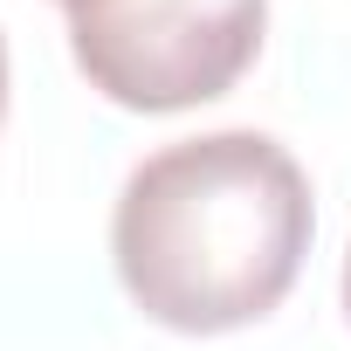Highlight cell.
<instances>
[{
	"mask_svg": "<svg viewBox=\"0 0 351 351\" xmlns=\"http://www.w3.org/2000/svg\"><path fill=\"white\" fill-rule=\"evenodd\" d=\"M62 14L83 83L145 117L228 97L269 35V0H69Z\"/></svg>",
	"mask_w": 351,
	"mask_h": 351,
	"instance_id": "2",
	"label": "cell"
},
{
	"mask_svg": "<svg viewBox=\"0 0 351 351\" xmlns=\"http://www.w3.org/2000/svg\"><path fill=\"white\" fill-rule=\"evenodd\" d=\"M0 117H8V42H0Z\"/></svg>",
	"mask_w": 351,
	"mask_h": 351,
	"instance_id": "3",
	"label": "cell"
},
{
	"mask_svg": "<svg viewBox=\"0 0 351 351\" xmlns=\"http://www.w3.org/2000/svg\"><path fill=\"white\" fill-rule=\"evenodd\" d=\"M344 317H351V255H344Z\"/></svg>",
	"mask_w": 351,
	"mask_h": 351,
	"instance_id": "4",
	"label": "cell"
},
{
	"mask_svg": "<svg viewBox=\"0 0 351 351\" xmlns=\"http://www.w3.org/2000/svg\"><path fill=\"white\" fill-rule=\"evenodd\" d=\"M56 8H69V0H56Z\"/></svg>",
	"mask_w": 351,
	"mask_h": 351,
	"instance_id": "5",
	"label": "cell"
},
{
	"mask_svg": "<svg viewBox=\"0 0 351 351\" xmlns=\"http://www.w3.org/2000/svg\"><path fill=\"white\" fill-rule=\"evenodd\" d=\"M310 180L269 131H207L152 152L110 214V262L138 317L221 337L262 324L303 276Z\"/></svg>",
	"mask_w": 351,
	"mask_h": 351,
	"instance_id": "1",
	"label": "cell"
}]
</instances>
